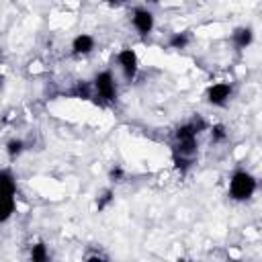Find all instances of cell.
Listing matches in <instances>:
<instances>
[{
	"mask_svg": "<svg viewBox=\"0 0 262 262\" xmlns=\"http://www.w3.org/2000/svg\"><path fill=\"white\" fill-rule=\"evenodd\" d=\"M205 129H207V123L199 115H194L190 121L176 127L174 141H172V160H174V166L182 174L194 164V156H196V147H199V143H196L199 133Z\"/></svg>",
	"mask_w": 262,
	"mask_h": 262,
	"instance_id": "1",
	"label": "cell"
},
{
	"mask_svg": "<svg viewBox=\"0 0 262 262\" xmlns=\"http://www.w3.org/2000/svg\"><path fill=\"white\" fill-rule=\"evenodd\" d=\"M16 209V178L12 170H0V223H6Z\"/></svg>",
	"mask_w": 262,
	"mask_h": 262,
	"instance_id": "2",
	"label": "cell"
},
{
	"mask_svg": "<svg viewBox=\"0 0 262 262\" xmlns=\"http://www.w3.org/2000/svg\"><path fill=\"white\" fill-rule=\"evenodd\" d=\"M256 188H258L256 176H254L252 172L244 170V168L233 170V174L229 176V188H227V190H229V196H231L233 201H237V203L250 201V199L254 196Z\"/></svg>",
	"mask_w": 262,
	"mask_h": 262,
	"instance_id": "3",
	"label": "cell"
},
{
	"mask_svg": "<svg viewBox=\"0 0 262 262\" xmlns=\"http://www.w3.org/2000/svg\"><path fill=\"white\" fill-rule=\"evenodd\" d=\"M92 92H94V98H98L102 104L106 102H113L117 98V80L113 76L111 70H102L98 72L94 78H92Z\"/></svg>",
	"mask_w": 262,
	"mask_h": 262,
	"instance_id": "4",
	"label": "cell"
},
{
	"mask_svg": "<svg viewBox=\"0 0 262 262\" xmlns=\"http://www.w3.org/2000/svg\"><path fill=\"white\" fill-rule=\"evenodd\" d=\"M117 63H119V70H121L125 82H133L137 78V74H139V57L131 47H123L117 53Z\"/></svg>",
	"mask_w": 262,
	"mask_h": 262,
	"instance_id": "5",
	"label": "cell"
},
{
	"mask_svg": "<svg viewBox=\"0 0 262 262\" xmlns=\"http://www.w3.org/2000/svg\"><path fill=\"white\" fill-rule=\"evenodd\" d=\"M131 25H133V29H135L141 37L151 35V31H154V27H156V16H154L151 8H147V6H137V8H133V12H131Z\"/></svg>",
	"mask_w": 262,
	"mask_h": 262,
	"instance_id": "6",
	"label": "cell"
},
{
	"mask_svg": "<svg viewBox=\"0 0 262 262\" xmlns=\"http://www.w3.org/2000/svg\"><path fill=\"white\" fill-rule=\"evenodd\" d=\"M231 94H233V86H231L229 82H215V84H211V86L207 88L205 98H207V102H209L211 106L223 108V106L229 102Z\"/></svg>",
	"mask_w": 262,
	"mask_h": 262,
	"instance_id": "7",
	"label": "cell"
},
{
	"mask_svg": "<svg viewBox=\"0 0 262 262\" xmlns=\"http://www.w3.org/2000/svg\"><path fill=\"white\" fill-rule=\"evenodd\" d=\"M94 47H96V39L92 35H88V33H80V35H76L72 39V53L78 55V57L90 55L94 51Z\"/></svg>",
	"mask_w": 262,
	"mask_h": 262,
	"instance_id": "8",
	"label": "cell"
},
{
	"mask_svg": "<svg viewBox=\"0 0 262 262\" xmlns=\"http://www.w3.org/2000/svg\"><path fill=\"white\" fill-rule=\"evenodd\" d=\"M252 41H254V31H252V27H237V29L231 33V43H233V47L239 49V51L246 49V47H250Z\"/></svg>",
	"mask_w": 262,
	"mask_h": 262,
	"instance_id": "9",
	"label": "cell"
},
{
	"mask_svg": "<svg viewBox=\"0 0 262 262\" xmlns=\"http://www.w3.org/2000/svg\"><path fill=\"white\" fill-rule=\"evenodd\" d=\"M170 49H186L190 45V33L188 31H176L168 39Z\"/></svg>",
	"mask_w": 262,
	"mask_h": 262,
	"instance_id": "10",
	"label": "cell"
},
{
	"mask_svg": "<svg viewBox=\"0 0 262 262\" xmlns=\"http://www.w3.org/2000/svg\"><path fill=\"white\" fill-rule=\"evenodd\" d=\"M25 149H27V143H25L20 137H12V139L6 143V156H8V160L20 158Z\"/></svg>",
	"mask_w": 262,
	"mask_h": 262,
	"instance_id": "11",
	"label": "cell"
},
{
	"mask_svg": "<svg viewBox=\"0 0 262 262\" xmlns=\"http://www.w3.org/2000/svg\"><path fill=\"white\" fill-rule=\"evenodd\" d=\"M72 94H74L76 98H82V100H90V98H94L92 84L86 82V80H78L76 86H74V90H72Z\"/></svg>",
	"mask_w": 262,
	"mask_h": 262,
	"instance_id": "12",
	"label": "cell"
},
{
	"mask_svg": "<svg viewBox=\"0 0 262 262\" xmlns=\"http://www.w3.org/2000/svg\"><path fill=\"white\" fill-rule=\"evenodd\" d=\"M209 135H211V143H223L227 139V127L221 125V123H215L211 129H209Z\"/></svg>",
	"mask_w": 262,
	"mask_h": 262,
	"instance_id": "13",
	"label": "cell"
},
{
	"mask_svg": "<svg viewBox=\"0 0 262 262\" xmlns=\"http://www.w3.org/2000/svg\"><path fill=\"white\" fill-rule=\"evenodd\" d=\"M49 258V252H47V246L43 242L31 246V260L33 262H45Z\"/></svg>",
	"mask_w": 262,
	"mask_h": 262,
	"instance_id": "14",
	"label": "cell"
},
{
	"mask_svg": "<svg viewBox=\"0 0 262 262\" xmlns=\"http://www.w3.org/2000/svg\"><path fill=\"white\" fill-rule=\"evenodd\" d=\"M113 199H115V192H113L111 188L102 190V194H100V196H98V201H96V209H98V211H104V209L113 203Z\"/></svg>",
	"mask_w": 262,
	"mask_h": 262,
	"instance_id": "15",
	"label": "cell"
},
{
	"mask_svg": "<svg viewBox=\"0 0 262 262\" xmlns=\"http://www.w3.org/2000/svg\"><path fill=\"white\" fill-rule=\"evenodd\" d=\"M108 178H111L113 182H121V180L125 178V170H123L121 166H113V168L108 170Z\"/></svg>",
	"mask_w": 262,
	"mask_h": 262,
	"instance_id": "16",
	"label": "cell"
},
{
	"mask_svg": "<svg viewBox=\"0 0 262 262\" xmlns=\"http://www.w3.org/2000/svg\"><path fill=\"white\" fill-rule=\"evenodd\" d=\"M123 0H106V4H111V6H117V4H121Z\"/></svg>",
	"mask_w": 262,
	"mask_h": 262,
	"instance_id": "17",
	"label": "cell"
},
{
	"mask_svg": "<svg viewBox=\"0 0 262 262\" xmlns=\"http://www.w3.org/2000/svg\"><path fill=\"white\" fill-rule=\"evenodd\" d=\"M145 2H147V4H158L160 0H145Z\"/></svg>",
	"mask_w": 262,
	"mask_h": 262,
	"instance_id": "18",
	"label": "cell"
}]
</instances>
